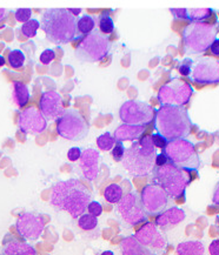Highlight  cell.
Here are the masks:
<instances>
[{"instance_id":"cell-38","label":"cell","mask_w":219,"mask_h":255,"mask_svg":"<svg viewBox=\"0 0 219 255\" xmlns=\"http://www.w3.org/2000/svg\"><path fill=\"white\" fill-rule=\"evenodd\" d=\"M87 212L92 217L98 218L103 213V207H101V205L98 201H91L89 206H87Z\"/></svg>"},{"instance_id":"cell-16","label":"cell","mask_w":219,"mask_h":255,"mask_svg":"<svg viewBox=\"0 0 219 255\" xmlns=\"http://www.w3.org/2000/svg\"><path fill=\"white\" fill-rule=\"evenodd\" d=\"M15 230H17L19 237L24 240H37L41 237L42 232L45 230L44 218L39 214L31 213V212H24L17 219Z\"/></svg>"},{"instance_id":"cell-11","label":"cell","mask_w":219,"mask_h":255,"mask_svg":"<svg viewBox=\"0 0 219 255\" xmlns=\"http://www.w3.org/2000/svg\"><path fill=\"white\" fill-rule=\"evenodd\" d=\"M156 111L151 105L139 100H127L120 106L119 119L131 126L146 127L153 122Z\"/></svg>"},{"instance_id":"cell-21","label":"cell","mask_w":219,"mask_h":255,"mask_svg":"<svg viewBox=\"0 0 219 255\" xmlns=\"http://www.w3.org/2000/svg\"><path fill=\"white\" fill-rule=\"evenodd\" d=\"M186 214L184 212V209L179 208V207H170L166 209V211L163 212L157 215L156 218V226L159 227L160 230L163 231H170L172 228H175L176 226H178L181 222L185 220Z\"/></svg>"},{"instance_id":"cell-18","label":"cell","mask_w":219,"mask_h":255,"mask_svg":"<svg viewBox=\"0 0 219 255\" xmlns=\"http://www.w3.org/2000/svg\"><path fill=\"white\" fill-rule=\"evenodd\" d=\"M39 111L46 120H58L65 112L63 98L55 91H46L39 100Z\"/></svg>"},{"instance_id":"cell-24","label":"cell","mask_w":219,"mask_h":255,"mask_svg":"<svg viewBox=\"0 0 219 255\" xmlns=\"http://www.w3.org/2000/svg\"><path fill=\"white\" fill-rule=\"evenodd\" d=\"M204 245L198 240L184 241L177 246L178 255H204Z\"/></svg>"},{"instance_id":"cell-28","label":"cell","mask_w":219,"mask_h":255,"mask_svg":"<svg viewBox=\"0 0 219 255\" xmlns=\"http://www.w3.org/2000/svg\"><path fill=\"white\" fill-rule=\"evenodd\" d=\"M25 54L20 50H12L9 51L7 57V63L9 67L13 70H20L25 65Z\"/></svg>"},{"instance_id":"cell-46","label":"cell","mask_w":219,"mask_h":255,"mask_svg":"<svg viewBox=\"0 0 219 255\" xmlns=\"http://www.w3.org/2000/svg\"><path fill=\"white\" fill-rule=\"evenodd\" d=\"M68 13H71L73 17H76V15H79L80 12H81V8H67Z\"/></svg>"},{"instance_id":"cell-51","label":"cell","mask_w":219,"mask_h":255,"mask_svg":"<svg viewBox=\"0 0 219 255\" xmlns=\"http://www.w3.org/2000/svg\"><path fill=\"white\" fill-rule=\"evenodd\" d=\"M0 255H4V254H0Z\"/></svg>"},{"instance_id":"cell-8","label":"cell","mask_w":219,"mask_h":255,"mask_svg":"<svg viewBox=\"0 0 219 255\" xmlns=\"http://www.w3.org/2000/svg\"><path fill=\"white\" fill-rule=\"evenodd\" d=\"M111 50V41L99 29H93L85 35L76 47V57L83 63H97L103 60Z\"/></svg>"},{"instance_id":"cell-50","label":"cell","mask_w":219,"mask_h":255,"mask_svg":"<svg viewBox=\"0 0 219 255\" xmlns=\"http://www.w3.org/2000/svg\"><path fill=\"white\" fill-rule=\"evenodd\" d=\"M216 224H217V226L219 227V217L216 218Z\"/></svg>"},{"instance_id":"cell-29","label":"cell","mask_w":219,"mask_h":255,"mask_svg":"<svg viewBox=\"0 0 219 255\" xmlns=\"http://www.w3.org/2000/svg\"><path fill=\"white\" fill-rule=\"evenodd\" d=\"M114 29V22L113 19L111 18V14L109 11H104L99 15V31L103 34H111Z\"/></svg>"},{"instance_id":"cell-23","label":"cell","mask_w":219,"mask_h":255,"mask_svg":"<svg viewBox=\"0 0 219 255\" xmlns=\"http://www.w3.org/2000/svg\"><path fill=\"white\" fill-rule=\"evenodd\" d=\"M122 253L123 255H155L151 251L137 240L135 235H129L122 240Z\"/></svg>"},{"instance_id":"cell-7","label":"cell","mask_w":219,"mask_h":255,"mask_svg":"<svg viewBox=\"0 0 219 255\" xmlns=\"http://www.w3.org/2000/svg\"><path fill=\"white\" fill-rule=\"evenodd\" d=\"M169 161L186 172H197L201 167V159L194 143L188 139H177L169 141L163 149Z\"/></svg>"},{"instance_id":"cell-39","label":"cell","mask_w":219,"mask_h":255,"mask_svg":"<svg viewBox=\"0 0 219 255\" xmlns=\"http://www.w3.org/2000/svg\"><path fill=\"white\" fill-rule=\"evenodd\" d=\"M55 58V53L53 50H51V48H47V50L42 51L41 54H40V63L44 64V65H48L51 64L52 61L54 60Z\"/></svg>"},{"instance_id":"cell-33","label":"cell","mask_w":219,"mask_h":255,"mask_svg":"<svg viewBox=\"0 0 219 255\" xmlns=\"http://www.w3.org/2000/svg\"><path fill=\"white\" fill-rule=\"evenodd\" d=\"M39 27H40V22H39L37 19H31L25 24H22L20 31L21 33L27 38H33L37 35V32Z\"/></svg>"},{"instance_id":"cell-42","label":"cell","mask_w":219,"mask_h":255,"mask_svg":"<svg viewBox=\"0 0 219 255\" xmlns=\"http://www.w3.org/2000/svg\"><path fill=\"white\" fill-rule=\"evenodd\" d=\"M168 162H169V159H168V156L164 154V153L162 152V153H159V154H157L155 166H163Z\"/></svg>"},{"instance_id":"cell-22","label":"cell","mask_w":219,"mask_h":255,"mask_svg":"<svg viewBox=\"0 0 219 255\" xmlns=\"http://www.w3.org/2000/svg\"><path fill=\"white\" fill-rule=\"evenodd\" d=\"M145 127L143 126H131V125H120L114 130V139L116 141H137L145 133Z\"/></svg>"},{"instance_id":"cell-14","label":"cell","mask_w":219,"mask_h":255,"mask_svg":"<svg viewBox=\"0 0 219 255\" xmlns=\"http://www.w3.org/2000/svg\"><path fill=\"white\" fill-rule=\"evenodd\" d=\"M135 237L143 246H145L155 255H163L168 248V240L155 222H146L136 232Z\"/></svg>"},{"instance_id":"cell-4","label":"cell","mask_w":219,"mask_h":255,"mask_svg":"<svg viewBox=\"0 0 219 255\" xmlns=\"http://www.w3.org/2000/svg\"><path fill=\"white\" fill-rule=\"evenodd\" d=\"M156 147L153 146L151 135H144L133 141L122 160L123 167L133 176H146L152 173L156 162Z\"/></svg>"},{"instance_id":"cell-26","label":"cell","mask_w":219,"mask_h":255,"mask_svg":"<svg viewBox=\"0 0 219 255\" xmlns=\"http://www.w3.org/2000/svg\"><path fill=\"white\" fill-rule=\"evenodd\" d=\"M96 27V18L90 14H83L77 19V31L81 37L87 35Z\"/></svg>"},{"instance_id":"cell-45","label":"cell","mask_w":219,"mask_h":255,"mask_svg":"<svg viewBox=\"0 0 219 255\" xmlns=\"http://www.w3.org/2000/svg\"><path fill=\"white\" fill-rule=\"evenodd\" d=\"M212 202H214V205L219 206V182H217L215 187L214 195H212Z\"/></svg>"},{"instance_id":"cell-27","label":"cell","mask_w":219,"mask_h":255,"mask_svg":"<svg viewBox=\"0 0 219 255\" xmlns=\"http://www.w3.org/2000/svg\"><path fill=\"white\" fill-rule=\"evenodd\" d=\"M123 197V188L117 184L109 185L104 191V198L110 204H118Z\"/></svg>"},{"instance_id":"cell-15","label":"cell","mask_w":219,"mask_h":255,"mask_svg":"<svg viewBox=\"0 0 219 255\" xmlns=\"http://www.w3.org/2000/svg\"><path fill=\"white\" fill-rule=\"evenodd\" d=\"M189 78L199 85L219 84V59L211 57L201 58L194 65L191 76Z\"/></svg>"},{"instance_id":"cell-34","label":"cell","mask_w":219,"mask_h":255,"mask_svg":"<svg viewBox=\"0 0 219 255\" xmlns=\"http://www.w3.org/2000/svg\"><path fill=\"white\" fill-rule=\"evenodd\" d=\"M111 154H112L114 161H122L124 154H125V147H124V143L122 141H116V145H114L112 149H111Z\"/></svg>"},{"instance_id":"cell-10","label":"cell","mask_w":219,"mask_h":255,"mask_svg":"<svg viewBox=\"0 0 219 255\" xmlns=\"http://www.w3.org/2000/svg\"><path fill=\"white\" fill-rule=\"evenodd\" d=\"M194 88L186 81L173 78L160 87L158 101L162 106H181L184 107L191 99Z\"/></svg>"},{"instance_id":"cell-2","label":"cell","mask_w":219,"mask_h":255,"mask_svg":"<svg viewBox=\"0 0 219 255\" xmlns=\"http://www.w3.org/2000/svg\"><path fill=\"white\" fill-rule=\"evenodd\" d=\"M40 27L55 45L68 44L81 35L77 31V18L65 8H47L42 12Z\"/></svg>"},{"instance_id":"cell-30","label":"cell","mask_w":219,"mask_h":255,"mask_svg":"<svg viewBox=\"0 0 219 255\" xmlns=\"http://www.w3.org/2000/svg\"><path fill=\"white\" fill-rule=\"evenodd\" d=\"M114 145H116V139L110 132L101 134L97 138V146L101 151L109 152L113 148Z\"/></svg>"},{"instance_id":"cell-36","label":"cell","mask_w":219,"mask_h":255,"mask_svg":"<svg viewBox=\"0 0 219 255\" xmlns=\"http://www.w3.org/2000/svg\"><path fill=\"white\" fill-rule=\"evenodd\" d=\"M14 17H15V20L25 24V22L31 20L32 9L31 8H18L14 13Z\"/></svg>"},{"instance_id":"cell-44","label":"cell","mask_w":219,"mask_h":255,"mask_svg":"<svg viewBox=\"0 0 219 255\" xmlns=\"http://www.w3.org/2000/svg\"><path fill=\"white\" fill-rule=\"evenodd\" d=\"M210 50L212 54L216 55V57H219V38H217L214 42H212Z\"/></svg>"},{"instance_id":"cell-32","label":"cell","mask_w":219,"mask_h":255,"mask_svg":"<svg viewBox=\"0 0 219 255\" xmlns=\"http://www.w3.org/2000/svg\"><path fill=\"white\" fill-rule=\"evenodd\" d=\"M78 226L83 231H92L98 226V219L89 213H85L78 218Z\"/></svg>"},{"instance_id":"cell-37","label":"cell","mask_w":219,"mask_h":255,"mask_svg":"<svg viewBox=\"0 0 219 255\" xmlns=\"http://www.w3.org/2000/svg\"><path fill=\"white\" fill-rule=\"evenodd\" d=\"M151 140H152V143L153 146L156 147V148H160V149H164L166 146H168L169 141L166 140L164 136L160 135L158 133H155L151 135Z\"/></svg>"},{"instance_id":"cell-40","label":"cell","mask_w":219,"mask_h":255,"mask_svg":"<svg viewBox=\"0 0 219 255\" xmlns=\"http://www.w3.org/2000/svg\"><path fill=\"white\" fill-rule=\"evenodd\" d=\"M170 11H171L175 19H178V20H189L188 8H171Z\"/></svg>"},{"instance_id":"cell-12","label":"cell","mask_w":219,"mask_h":255,"mask_svg":"<svg viewBox=\"0 0 219 255\" xmlns=\"http://www.w3.org/2000/svg\"><path fill=\"white\" fill-rule=\"evenodd\" d=\"M169 194L157 184H149L140 192V201L146 214L158 215L171 207Z\"/></svg>"},{"instance_id":"cell-47","label":"cell","mask_w":219,"mask_h":255,"mask_svg":"<svg viewBox=\"0 0 219 255\" xmlns=\"http://www.w3.org/2000/svg\"><path fill=\"white\" fill-rule=\"evenodd\" d=\"M6 17V9L5 8H0V22L4 20Z\"/></svg>"},{"instance_id":"cell-25","label":"cell","mask_w":219,"mask_h":255,"mask_svg":"<svg viewBox=\"0 0 219 255\" xmlns=\"http://www.w3.org/2000/svg\"><path fill=\"white\" fill-rule=\"evenodd\" d=\"M30 100V91L21 81H14L13 83V101L18 105L19 107H25Z\"/></svg>"},{"instance_id":"cell-13","label":"cell","mask_w":219,"mask_h":255,"mask_svg":"<svg viewBox=\"0 0 219 255\" xmlns=\"http://www.w3.org/2000/svg\"><path fill=\"white\" fill-rule=\"evenodd\" d=\"M117 211L123 220L131 226H137L146 220L148 214L144 211L138 193L130 192L118 202Z\"/></svg>"},{"instance_id":"cell-20","label":"cell","mask_w":219,"mask_h":255,"mask_svg":"<svg viewBox=\"0 0 219 255\" xmlns=\"http://www.w3.org/2000/svg\"><path fill=\"white\" fill-rule=\"evenodd\" d=\"M2 254L4 255H38L33 246L27 244L22 238L6 234L2 240Z\"/></svg>"},{"instance_id":"cell-31","label":"cell","mask_w":219,"mask_h":255,"mask_svg":"<svg viewBox=\"0 0 219 255\" xmlns=\"http://www.w3.org/2000/svg\"><path fill=\"white\" fill-rule=\"evenodd\" d=\"M212 14V8H192L189 9V20L192 22H204Z\"/></svg>"},{"instance_id":"cell-5","label":"cell","mask_w":219,"mask_h":255,"mask_svg":"<svg viewBox=\"0 0 219 255\" xmlns=\"http://www.w3.org/2000/svg\"><path fill=\"white\" fill-rule=\"evenodd\" d=\"M153 184L160 186L172 199H181L185 197V191L190 182L191 176L189 172L177 167L171 162L163 166H155L153 168Z\"/></svg>"},{"instance_id":"cell-49","label":"cell","mask_w":219,"mask_h":255,"mask_svg":"<svg viewBox=\"0 0 219 255\" xmlns=\"http://www.w3.org/2000/svg\"><path fill=\"white\" fill-rule=\"evenodd\" d=\"M101 255H114V253H113V252H111V251H105V252H103V253H101Z\"/></svg>"},{"instance_id":"cell-41","label":"cell","mask_w":219,"mask_h":255,"mask_svg":"<svg viewBox=\"0 0 219 255\" xmlns=\"http://www.w3.org/2000/svg\"><path fill=\"white\" fill-rule=\"evenodd\" d=\"M81 149L79 147H72L70 148V151L67 152V158L70 161H78L81 156Z\"/></svg>"},{"instance_id":"cell-35","label":"cell","mask_w":219,"mask_h":255,"mask_svg":"<svg viewBox=\"0 0 219 255\" xmlns=\"http://www.w3.org/2000/svg\"><path fill=\"white\" fill-rule=\"evenodd\" d=\"M192 67H194V60L191 58H185L184 60L182 61V64L179 65L178 71L182 76L184 77H190L191 76Z\"/></svg>"},{"instance_id":"cell-3","label":"cell","mask_w":219,"mask_h":255,"mask_svg":"<svg viewBox=\"0 0 219 255\" xmlns=\"http://www.w3.org/2000/svg\"><path fill=\"white\" fill-rule=\"evenodd\" d=\"M155 128L168 141L186 139L192 128V122L185 107L162 106L156 112Z\"/></svg>"},{"instance_id":"cell-48","label":"cell","mask_w":219,"mask_h":255,"mask_svg":"<svg viewBox=\"0 0 219 255\" xmlns=\"http://www.w3.org/2000/svg\"><path fill=\"white\" fill-rule=\"evenodd\" d=\"M5 64H6V59L2 57V55H0V67L5 66Z\"/></svg>"},{"instance_id":"cell-6","label":"cell","mask_w":219,"mask_h":255,"mask_svg":"<svg viewBox=\"0 0 219 255\" xmlns=\"http://www.w3.org/2000/svg\"><path fill=\"white\" fill-rule=\"evenodd\" d=\"M218 28L209 22H190L183 31V41L186 54H199L208 51L217 39Z\"/></svg>"},{"instance_id":"cell-43","label":"cell","mask_w":219,"mask_h":255,"mask_svg":"<svg viewBox=\"0 0 219 255\" xmlns=\"http://www.w3.org/2000/svg\"><path fill=\"white\" fill-rule=\"evenodd\" d=\"M209 251H210L211 255H219V239L212 241L210 247H209Z\"/></svg>"},{"instance_id":"cell-19","label":"cell","mask_w":219,"mask_h":255,"mask_svg":"<svg viewBox=\"0 0 219 255\" xmlns=\"http://www.w3.org/2000/svg\"><path fill=\"white\" fill-rule=\"evenodd\" d=\"M99 152L94 148H86L81 152L79 166L85 178L90 181L96 180L99 174Z\"/></svg>"},{"instance_id":"cell-9","label":"cell","mask_w":219,"mask_h":255,"mask_svg":"<svg viewBox=\"0 0 219 255\" xmlns=\"http://www.w3.org/2000/svg\"><path fill=\"white\" fill-rule=\"evenodd\" d=\"M89 128V124L77 110H66L57 120V133L61 138L71 141L86 138Z\"/></svg>"},{"instance_id":"cell-17","label":"cell","mask_w":219,"mask_h":255,"mask_svg":"<svg viewBox=\"0 0 219 255\" xmlns=\"http://www.w3.org/2000/svg\"><path fill=\"white\" fill-rule=\"evenodd\" d=\"M18 126L21 132L28 134L42 133L47 127V120L42 116L39 109L27 107L19 114Z\"/></svg>"},{"instance_id":"cell-1","label":"cell","mask_w":219,"mask_h":255,"mask_svg":"<svg viewBox=\"0 0 219 255\" xmlns=\"http://www.w3.org/2000/svg\"><path fill=\"white\" fill-rule=\"evenodd\" d=\"M50 202L53 207L67 212L73 219H78L87 211V206L91 202V192L80 180H63L52 187Z\"/></svg>"}]
</instances>
